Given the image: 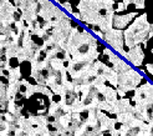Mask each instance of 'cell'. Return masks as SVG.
Returning <instances> with one entry per match:
<instances>
[{
	"instance_id": "7c38bea8",
	"label": "cell",
	"mask_w": 153,
	"mask_h": 136,
	"mask_svg": "<svg viewBox=\"0 0 153 136\" xmlns=\"http://www.w3.org/2000/svg\"><path fill=\"white\" fill-rule=\"evenodd\" d=\"M126 9H127V7L125 6L123 3H118V6H117V9H116V13H121V11L126 10Z\"/></svg>"
},
{
	"instance_id": "5bb4252c",
	"label": "cell",
	"mask_w": 153,
	"mask_h": 136,
	"mask_svg": "<svg viewBox=\"0 0 153 136\" xmlns=\"http://www.w3.org/2000/svg\"><path fill=\"white\" fill-rule=\"evenodd\" d=\"M133 1H134V0H123V1H122V3H123V4H125V6L127 7L129 4H133Z\"/></svg>"
},
{
	"instance_id": "7a4b0ae2",
	"label": "cell",
	"mask_w": 153,
	"mask_h": 136,
	"mask_svg": "<svg viewBox=\"0 0 153 136\" xmlns=\"http://www.w3.org/2000/svg\"><path fill=\"white\" fill-rule=\"evenodd\" d=\"M66 51L71 55L74 61L94 63L100 56L97 50V39L86 29L81 28H72Z\"/></svg>"
},
{
	"instance_id": "ac0fdd59",
	"label": "cell",
	"mask_w": 153,
	"mask_h": 136,
	"mask_svg": "<svg viewBox=\"0 0 153 136\" xmlns=\"http://www.w3.org/2000/svg\"><path fill=\"white\" fill-rule=\"evenodd\" d=\"M151 28H152V29H153V24H151Z\"/></svg>"
},
{
	"instance_id": "8992f818",
	"label": "cell",
	"mask_w": 153,
	"mask_h": 136,
	"mask_svg": "<svg viewBox=\"0 0 153 136\" xmlns=\"http://www.w3.org/2000/svg\"><path fill=\"white\" fill-rule=\"evenodd\" d=\"M102 40H105L111 48H113V50H116L120 55L126 58L127 51L123 50V31H122V30L111 29L110 31L103 34Z\"/></svg>"
},
{
	"instance_id": "9c48e42d",
	"label": "cell",
	"mask_w": 153,
	"mask_h": 136,
	"mask_svg": "<svg viewBox=\"0 0 153 136\" xmlns=\"http://www.w3.org/2000/svg\"><path fill=\"white\" fill-rule=\"evenodd\" d=\"M137 16V13H129L126 15H114L113 16V29L123 30L133 18Z\"/></svg>"
},
{
	"instance_id": "52a82bcc",
	"label": "cell",
	"mask_w": 153,
	"mask_h": 136,
	"mask_svg": "<svg viewBox=\"0 0 153 136\" xmlns=\"http://www.w3.org/2000/svg\"><path fill=\"white\" fill-rule=\"evenodd\" d=\"M40 6H39V11H37V15L40 18L44 19V21H52L55 20V15L59 10V7L51 3L50 0H39Z\"/></svg>"
},
{
	"instance_id": "ba28073f",
	"label": "cell",
	"mask_w": 153,
	"mask_h": 136,
	"mask_svg": "<svg viewBox=\"0 0 153 136\" xmlns=\"http://www.w3.org/2000/svg\"><path fill=\"white\" fill-rule=\"evenodd\" d=\"M126 59L128 61H131L134 66H141L142 63H143V59H144V54H143V50L140 45H136L132 49H129L127 51V55H126Z\"/></svg>"
},
{
	"instance_id": "8fae6325",
	"label": "cell",
	"mask_w": 153,
	"mask_h": 136,
	"mask_svg": "<svg viewBox=\"0 0 153 136\" xmlns=\"http://www.w3.org/2000/svg\"><path fill=\"white\" fill-rule=\"evenodd\" d=\"M133 4H134V6L137 7V9H143L144 7V0H134Z\"/></svg>"
},
{
	"instance_id": "ffe728a7",
	"label": "cell",
	"mask_w": 153,
	"mask_h": 136,
	"mask_svg": "<svg viewBox=\"0 0 153 136\" xmlns=\"http://www.w3.org/2000/svg\"><path fill=\"white\" fill-rule=\"evenodd\" d=\"M113 1H117V0H113Z\"/></svg>"
},
{
	"instance_id": "5b68a950",
	"label": "cell",
	"mask_w": 153,
	"mask_h": 136,
	"mask_svg": "<svg viewBox=\"0 0 153 136\" xmlns=\"http://www.w3.org/2000/svg\"><path fill=\"white\" fill-rule=\"evenodd\" d=\"M39 6V0H21V3L16 6L18 10L20 11V20L26 22L27 25L37 21Z\"/></svg>"
},
{
	"instance_id": "6da1fadb",
	"label": "cell",
	"mask_w": 153,
	"mask_h": 136,
	"mask_svg": "<svg viewBox=\"0 0 153 136\" xmlns=\"http://www.w3.org/2000/svg\"><path fill=\"white\" fill-rule=\"evenodd\" d=\"M113 0H80V20L105 34L113 29Z\"/></svg>"
},
{
	"instance_id": "2e32d148",
	"label": "cell",
	"mask_w": 153,
	"mask_h": 136,
	"mask_svg": "<svg viewBox=\"0 0 153 136\" xmlns=\"http://www.w3.org/2000/svg\"><path fill=\"white\" fill-rule=\"evenodd\" d=\"M20 3H21V0H14V5H15V6H18Z\"/></svg>"
},
{
	"instance_id": "d6986e66",
	"label": "cell",
	"mask_w": 153,
	"mask_h": 136,
	"mask_svg": "<svg viewBox=\"0 0 153 136\" xmlns=\"http://www.w3.org/2000/svg\"><path fill=\"white\" fill-rule=\"evenodd\" d=\"M152 54H153V48H152Z\"/></svg>"
},
{
	"instance_id": "e0dca14e",
	"label": "cell",
	"mask_w": 153,
	"mask_h": 136,
	"mask_svg": "<svg viewBox=\"0 0 153 136\" xmlns=\"http://www.w3.org/2000/svg\"><path fill=\"white\" fill-rule=\"evenodd\" d=\"M53 1H55V3H60V0H53ZM61 4V3H60Z\"/></svg>"
},
{
	"instance_id": "3957f363",
	"label": "cell",
	"mask_w": 153,
	"mask_h": 136,
	"mask_svg": "<svg viewBox=\"0 0 153 136\" xmlns=\"http://www.w3.org/2000/svg\"><path fill=\"white\" fill-rule=\"evenodd\" d=\"M151 33V24L147 20V14H142L137 16L134 21L129 25L125 31V44L129 49H132L136 45H140L141 43H144V46L147 45V40L149 39Z\"/></svg>"
},
{
	"instance_id": "4fadbf2b",
	"label": "cell",
	"mask_w": 153,
	"mask_h": 136,
	"mask_svg": "<svg viewBox=\"0 0 153 136\" xmlns=\"http://www.w3.org/2000/svg\"><path fill=\"white\" fill-rule=\"evenodd\" d=\"M146 67H147V71H148L151 75H153V64H148Z\"/></svg>"
},
{
	"instance_id": "9a60e30c",
	"label": "cell",
	"mask_w": 153,
	"mask_h": 136,
	"mask_svg": "<svg viewBox=\"0 0 153 136\" xmlns=\"http://www.w3.org/2000/svg\"><path fill=\"white\" fill-rule=\"evenodd\" d=\"M72 16H74L75 19H79V20H80V18H81L79 13H72Z\"/></svg>"
},
{
	"instance_id": "30bf717a",
	"label": "cell",
	"mask_w": 153,
	"mask_h": 136,
	"mask_svg": "<svg viewBox=\"0 0 153 136\" xmlns=\"http://www.w3.org/2000/svg\"><path fill=\"white\" fill-rule=\"evenodd\" d=\"M61 6L64 7V9H66L67 10V13H70V14H72L74 13V10H72V7H71V4L68 3V1H65V3H61Z\"/></svg>"
},
{
	"instance_id": "277c9868",
	"label": "cell",
	"mask_w": 153,
	"mask_h": 136,
	"mask_svg": "<svg viewBox=\"0 0 153 136\" xmlns=\"http://www.w3.org/2000/svg\"><path fill=\"white\" fill-rule=\"evenodd\" d=\"M143 80L142 75H140L133 69L128 70L123 74H118V84H117V95L123 97L128 91H132L140 85V82Z\"/></svg>"
}]
</instances>
